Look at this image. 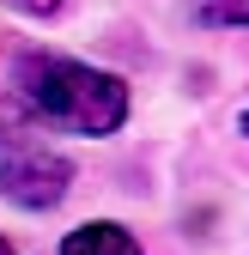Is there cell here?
I'll use <instances>...</instances> for the list:
<instances>
[{
    "mask_svg": "<svg viewBox=\"0 0 249 255\" xmlns=\"http://www.w3.org/2000/svg\"><path fill=\"white\" fill-rule=\"evenodd\" d=\"M12 6H18V12H30V18H49L61 0H12Z\"/></svg>",
    "mask_w": 249,
    "mask_h": 255,
    "instance_id": "5b68a950",
    "label": "cell"
},
{
    "mask_svg": "<svg viewBox=\"0 0 249 255\" xmlns=\"http://www.w3.org/2000/svg\"><path fill=\"white\" fill-rule=\"evenodd\" d=\"M18 98L37 110V122L61 128V134H85V140H104L128 122V85L104 67L67 61V55H24Z\"/></svg>",
    "mask_w": 249,
    "mask_h": 255,
    "instance_id": "6da1fadb",
    "label": "cell"
},
{
    "mask_svg": "<svg viewBox=\"0 0 249 255\" xmlns=\"http://www.w3.org/2000/svg\"><path fill=\"white\" fill-rule=\"evenodd\" d=\"M61 255H140V243L122 225H79L61 237Z\"/></svg>",
    "mask_w": 249,
    "mask_h": 255,
    "instance_id": "3957f363",
    "label": "cell"
},
{
    "mask_svg": "<svg viewBox=\"0 0 249 255\" xmlns=\"http://www.w3.org/2000/svg\"><path fill=\"white\" fill-rule=\"evenodd\" d=\"M189 12L207 30H225V24H249V0H189Z\"/></svg>",
    "mask_w": 249,
    "mask_h": 255,
    "instance_id": "277c9868",
    "label": "cell"
},
{
    "mask_svg": "<svg viewBox=\"0 0 249 255\" xmlns=\"http://www.w3.org/2000/svg\"><path fill=\"white\" fill-rule=\"evenodd\" d=\"M67 182H73V164L55 146L37 140V128H18V122L6 128L0 122V195L6 201L43 213V207H55L67 195Z\"/></svg>",
    "mask_w": 249,
    "mask_h": 255,
    "instance_id": "7a4b0ae2",
    "label": "cell"
},
{
    "mask_svg": "<svg viewBox=\"0 0 249 255\" xmlns=\"http://www.w3.org/2000/svg\"><path fill=\"white\" fill-rule=\"evenodd\" d=\"M243 134H249V110H243Z\"/></svg>",
    "mask_w": 249,
    "mask_h": 255,
    "instance_id": "52a82bcc",
    "label": "cell"
},
{
    "mask_svg": "<svg viewBox=\"0 0 249 255\" xmlns=\"http://www.w3.org/2000/svg\"><path fill=\"white\" fill-rule=\"evenodd\" d=\"M0 255H12V243H6V237H0Z\"/></svg>",
    "mask_w": 249,
    "mask_h": 255,
    "instance_id": "8992f818",
    "label": "cell"
}]
</instances>
